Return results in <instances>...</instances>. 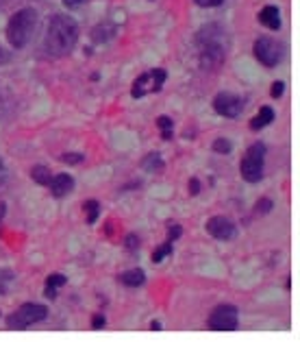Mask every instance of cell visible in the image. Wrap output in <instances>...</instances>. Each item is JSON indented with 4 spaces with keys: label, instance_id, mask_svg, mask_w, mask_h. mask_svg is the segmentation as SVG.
<instances>
[{
    "label": "cell",
    "instance_id": "6da1fadb",
    "mask_svg": "<svg viewBox=\"0 0 300 342\" xmlns=\"http://www.w3.org/2000/svg\"><path fill=\"white\" fill-rule=\"evenodd\" d=\"M79 39V27L70 16L57 13L48 20V28H46V39L44 48L53 57H65L70 55L76 46Z\"/></svg>",
    "mask_w": 300,
    "mask_h": 342
},
{
    "label": "cell",
    "instance_id": "7a4b0ae2",
    "mask_svg": "<svg viewBox=\"0 0 300 342\" xmlns=\"http://www.w3.org/2000/svg\"><path fill=\"white\" fill-rule=\"evenodd\" d=\"M198 46H200V65L207 70H216L220 68L222 61L226 57V48H224V33L220 27L209 24L198 33Z\"/></svg>",
    "mask_w": 300,
    "mask_h": 342
},
{
    "label": "cell",
    "instance_id": "3957f363",
    "mask_svg": "<svg viewBox=\"0 0 300 342\" xmlns=\"http://www.w3.org/2000/svg\"><path fill=\"white\" fill-rule=\"evenodd\" d=\"M37 22H39V16L33 7H24L20 11H15L7 24L9 44L13 48H24L30 42V37H33L35 28H37Z\"/></svg>",
    "mask_w": 300,
    "mask_h": 342
},
{
    "label": "cell",
    "instance_id": "277c9868",
    "mask_svg": "<svg viewBox=\"0 0 300 342\" xmlns=\"http://www.w3.org/2000/svg\"><path fill=\"white\" fill-rule=\"evenodd\" d=\"M263 164H266V146H263L261 142H257L246 150V155H244V159H242V166H240L242 177L246 179L248 183H257V181H261Z\"/></svg>",
    "mask_w": 300,
    "mask_h": 342
},
{
    "label": "cell",
    "instance_id": "5b68a950",
    "mask_svg": "<svg viewBox=\"0 0 300 342\" xmlns=\"http://www.w3.org/2000/svg\"><path fill=\"white\" fill-rule=\"evenodd\" d=\"M48 316V308L39 303H24L22 308H18L11 316L7 318V327L9 329H27V327L42 323Z\"/></svg>",
    "mask_w": 300,
    "mask_h": 342
},
{
    "label": "cell",
    "instance_id": "8992f818",
    "mask_svg": "<svg viewBox=\"0 0 300 342\" xmlns=\"http://www.w3.org/2000/svg\"><path fill=\"white\" fill-rule=\"evenodd\" d=\"M165 70L164 68H157V70H148V72H144L141 77L135 79L133 83V89H131V94H133V98H144L146 94L150 92H161V87H164L165 83Z\"/></svg>",
    "mask_w": 300,
    "mask_h": 342
},
{
    "label": "cell",
    "instance_id": "52a82bcc",
    "mask_svg": "<svg viewBox=\"0 0 300 342\" xmlns=\"http://www.w3.org/2000/svg\"><path fill=\"white\" fill-rule=\"evenodd\" d=\"M252 53H255L257 61H261L268 68H274L283 57V44L272 37H259L252 46Z\"/></svg>",
    "mask_w": 300,
    "mask_h": 342
},
{
    "label": "cell",
    "instance_id": "ba28073f",
    "mask_svg": "<svg viewBox=\"0 0 300 342\" xmlns=\"http://www.w3.org/2000/svg\"><path fill=\"white\" fill-rule=\"evenodd\" d=\"M209 329L213 331H235L240 325V316H237L235 305H218L209 316Z\"/></svg>",
    "mask_w": 300,
    "mask_h": 342
},
{
    "label": "cell",
    "instance_id": "9c48e42d",
    "mask_svg": "<svg viewBox=\"0 0 300 342\" xmlns=\"http://www.w3.org/2000/svg\"><path fill=\"white\" fill-rule=\"evenodd\" d=\"M242 107H244V100L235 94H228V92H222L213 98V109L216 114L224 115V118H237L242 114Z\"/></svg>",
    "mask_w": 300,
    "mask_h": 342
},
{
    "label": "cell",
    "instance_id": "30bf717a",
    "mask_svg": "<svg viewBox=\"0 0 300 342\" xmlns=\"http://www.w3.org/2000/svg\"><path fill=\"white\" fill-rule=\"evenodd\" d=\"M207 231L216 240H231L237 233L233 220H228L226 216H213V218H209L207 220Z\"/></svg>",
    "mask_w": 300,
    "mask_h": 342
},
{
    "label": "cell",
    "instance_id": "8fae6325",
    "mask_svg": "<svg viewBox=\"0 0 300 342\" xmlns=\"http://www.w3.org/2000/svg\"><path fill=\"white\" fill-rule=\"evenodd\" d=\"M50 192H53L57 199H61V196H65L70 192V190L74 188V179L70 177V174L61 172V174H55L53 179H50Z\"/></svg>",
    "mask_w": 300,
    "mask_h": 342
},
{
    "label": "cell",
    "instance_id": "7c38bea8",
    "mask_svg": "<svg viewBox=\"0 0 300 342\" xmlns=\"http://www.w3.org/2000/svg\"><path fill=\"white\" fill-rule=\"evenodd\" d=\"M259 22H261L263 27L272 28V31H278V28H281V11H278V7H274V4L263 7L261 13H259Z\"/></svg>",
    "mask_w": 300,
    "mask_h": 342
},
{
    "label": "cell",
    "instance_id": "4fadbf2b",
    "mask_svg": "<svg viewBox=\"0 0 300 342\" xmlns=\"http://www.w3.org/2000/svg\"><path fill=\"white\" fill-rule=\"evenodd\" d=\"M120 281L126 285V288H139V285H144L146 275L141 268H131V270H126V273L120 275Z\"/></svg>",
    "mask_w": 300,
    "mask_h": 342
},
{
    "label": "cell",
    "instance_id": "5bb4252c",
    "mask_svg": "<svg viewBox=\"0 0 300 342\" xmlns=\"http://www.w3.org/2000/svg\"><path fill=\"white\" fill-rule=\"evenodd\" d=\"M272 120H274V112H272V107H261V109H259V114L250 120V129H252V131H259V129L268 127V124H270Z\"/></svg>",
    "mask_w": 300,
    "mask_h": 342
},
{
    "label": "cell",
    "instance_id": "9a60e30c",
    "mask_svg": "<svg viewBox=\"0 0 300 342\" xmlns=\"http://www.w3.org/2000/svg\"><path fill=\"white\" fill-rule=\"evenodd\" d=\"M113 35H115V28L111 27V24H98V27L91 31V39H94V44H105V42H109Z\"/></svg>",
    "mask_w": 300,
    "mask_h": 342
},
{
    "label": "cell",
    "instance_id": "2e32d148",
    "mask_svg": "<svg viewBox=\"0 0 300 342\" xmlns=\"http://www.w3.org/2000/svg\"><path fill=\"white\" fill-rule=\"evenodd\" d=\"M65 279L63 275H50L48 279H46V296L48 299H55L57 296V290L61 288V285H65Z\"/></svg>",
    "mask_w": 300,
    "mask_h": 342
},
{
    "label": "cell",
    "instance_id": "e0dca14e",
    "mask_svg": "<svg viewBox=\"0 0 300 342\" xmlns=\"http://www.w3.org/2000/svg\"><path fill=\"white\" fill-rule=\"evenodd\" d=\"M141 166H144V170H148V172H157V170L164 168V159H161L159 153H150V155H146V159L141 162Z\"/></svg>",
    "mask_w": 300,
    "mask_h": 342
},
{
    "label": "cell",
    "instance_id": "ac0fdd59",
    "mask_svg": "<svg viewBox=\"0 0 300 342\" xmlns=\"http://www.w3.org/2000/svg\"><path fill=\"white\" fill-rule=\"evenodd\" d=\"M30 177L37 181L39 185H48L50 183V170L46 168V166H35V168L30 170Z\"/></svg>",
    "mask_w": 300,
    "mask_h": 342
},
{
    "label": "cell",
    "instance_id": "d6986e66",
    "mask_svg": "<svg viewBox=\"0 0 300 342\" xmlns=\"http://www.w3.org/2000/svg\"><path fill=\"white\" fill-rule=\"evenodd\" d=\"M157 127H159L161 138H164V140H170L172 138V129H174L172 118H167V115H159V118H157Z\"/></svg>",
    "mask_w": 300,
    "mask_h": 342
},
{
    "label": "cell",
    "instance_id": "ffe728a7",
    "mask_svg": "<svg viewBox=\"0 0 300 342\" xmlns=\"http://www.w3.org/2000/svg\"><path fill=\"white\" fill-rule=\"evenodd\" d=\"M83 209L87 212V223L94 225L96 220H98V214H100V203L98 200H87V203L83 205Z\"/></svg>",
    "mask_w": 300,
    "mask_h": 342
},
{
    "label": "cell",
    "instance_id": "44dd1931",
    "mask_svg": "<svg viewBox=\"0 0 300 342\" xmlns=\"http://www.w3.org/2000/svg\"><path fill=\"white\" fill-rule=\"evenodd\" d=\"M172 253V242H165V244H161L159 249L155 251V253H152V261H155V264H159L161 259L164 257H167V255Z\"/></svg>",
    "mask_w": 300,
    "mask_h": 342
},
{
    "label": "cell",
    "instance_id": "7402d4cb",
    "mask_svg": "<svg viewBox=\"0 0 300 342\" xmlns=\"http://www.w3.org/2000/svg\"><path fill=\"white\" fill-rule=\"evenodd\" d=\"M231 148H233V144L228 142L226 138H218L216 142H213V150H216V153H231Z\"/></svg>",
    "mask_w": 300,
    "mask_h": 342
},
{
    "label": "cell",
    "instance_id": "603a6c76",
    "mask_svg": "<svg viewBox=\"0 0 300 342\" xmlns=\"http://www.w3.org/2000/svg\"><path fill=\"white\" fill-rule=\"evenodd\" d=\"M255 209H257V214H268L272 209V200L270 199H261L259 203L255 205Z\"/></svg>",
    "mask_w": 300,
    "mask_h": 342
},
{
    "label": "cell",
    "instance_id": "cb8c5ba5",
    "mask_svg": "<svg viewBox=\"0 0 300 342\" xmlns=\"http://www.w3.org/2000/svg\"><path fill=\"white\" fill-rule=\"evenodd\" d=\"M283 89H285V83H283V81H274L272 83V89H270L272 98H281L283 96Z\"/></svg>",
    "mask_w": 300,
    "mask_h": 342
},
{
    "label": "cell",
    "instance_id": "d4e9b609",
    "mask_svg": "<svg viewBox=\"0 0 300 342\" xmlns=\"http://www.w3.org/2000/svg\"><path fill=\"white\" fill-rule=\"evenodd\" d=\"M81 159H83V155H79V153H65L63 157H61V162H65V164H79Z\"/></svg>",
    "mask_w": 300,
    "mask_h": 342
},
{
    "label": "cell",
    "instance_id": "484cf974",
    "mask_svg": "<svg viewBox=\"0 0 300 342\" xmlns=\"http://www.w3.org/2000/svg\"><path fill=\"white\" fill-rule=\"evenodd\" d=\"M107 325V318L103 314H96L94 318H91V327H94V329H100V327H105Z\"/></svg>",
    "mask_w": 300,
    "mask_h": 342
},
{
    "label": "cell",
    "instance_id": "4316f807",
    "mask_svg": "<svg viewBox=\"0 0 300 342\" xmlns=\"http://www.w3.org/2000/svg\"><path fill=\"white\" fill-rule=\"evenodd\" d=\"M198 7H218V4H222V0H194Z\"/></svg>",
    "mask_w": 300,
    "mask_h": 342
},
{
    "label": "cell",
    "instance_id": "83f0119b",
    "mask_svg": "<svg viewBox=\"0 0 300 342\" xmlns=\"http://www.w3.org/2000/svg\"><path fill=\"white\" fill-rule=\"evenodd\" d=\"M126 249L129 251H135V246H137V235L135 233H131V235H126Z\"/></svg>",
    "mask_w": 300,
    "mask_h": 342
},
{
    "label": "cell",
    "instance_id": "f1b7e54d",
    "mask_svg": "<svg viewBox=\"0 0 300 342\" xmlns=\"http://www.w3.org/2000/svg\"><path fill=\"white\" fill-rule=\"evenodd\" d=\"M167 235H170V242H174V240L181 235V225H174V227H170V231H167Z\"/></svg>",
    "mask_w": 300,
    "mask_h": 342
},
{
    "label": "cell",
    "instance_id": "f546056e",
    "mask_svg": "<svg viewBox=\"0 0 300 342\" xmlns=\"http://www.w3.org/2000/svg\"><path fill=\"white\" fill-rule=\"evenodd\" d=\"M190 192H191V196H196L200 192V181L198 179H190Z\"/></svg>",
    "mask_w": 300,
    "mask_h": 342
},
{
    "label": "cell",
    "instance_id": "4dcf8cb0",
    "mask_svg": "<svg viewBox=\"0 0 300 342\" xmlns=\"http://www.w3.org/2000/svg\"><path fill=\"white\" fill-rule=\"evenodd\" d=\"M7 181V168H4V164H2V159H0V185Z\"/></svg>",
    "mask_w": 300,
    "mask_h": 342
},
{
    "label": "cell",
    "instance_id": "1f68e13d",
    "mask_svg": "<svg viewBox=\"0 0 300 342\" xmlns=\"http://www.w3.org/2000/svg\"><path fill=\"white\" fill-rule=\"evenodd\" d=\"M81 2H83V0H63V4H65L68 9H76Z\"/></svg>",
    "mask_w": 300,
    "mask_h": 342
},
{
    "label": "cell",
    "instance_id": "d6a6232c",
    "mask_svg": "<svg viewBox=\"0 0 300 342\" xmlns=\"http://www.w3.org/2000/svg\"><path fill=\"white\" fill-rule=\"evenodd\" d=\"M150 329L159 331V329H161V323H159V320H152V323H150Z\"/></svg>",
    "mask_w": 300,
    "mask_h": 342
},
{
    "label": "cell",
    "instance_id": "836d02e7",
    "mask_svg": "<svg viewBox=\"0 0 300 342\" xmlns=\"http://www.w3.org/2000/svg\"><path fill=\"white\" fill-rule=\"evenodd\" d=\"M4 212H7V205H4V203H0V220L4 218Z\"/></svg>",
    "mask_w": 300,
    "mask_h": 342
}]
</instances>
